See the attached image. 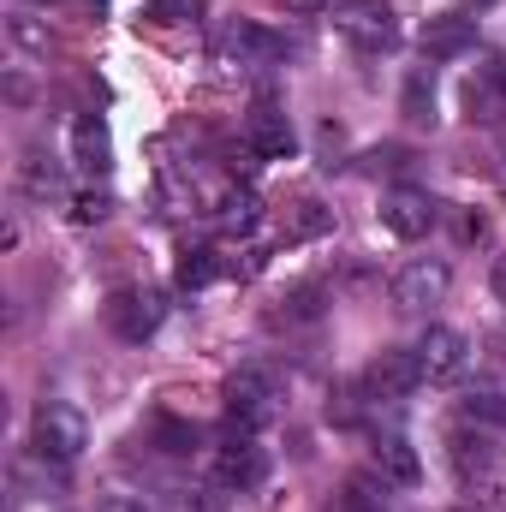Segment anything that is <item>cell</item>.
Instances as JSON below:
<instances>
[{
	"mask_svg": "<svg viewBox=\"0 0 506 512\" xmlns=\"http://www.w3.org/2000/svg\"><path fill=\"white\" fill-rule=\"evenodd\" d=\"M453 465H459L465 477H471V471L483 477V471H489V447H483V435H477V441H471V435H453Z\"/></svg>",
	"mask_w": 506,
	"mask_h": 512,
	"instance_id": "25",
	"label": "cell"
},
{
	"mask_svg": "<svg viewBox=\"0 0 506 512\" xmlns=\"http://www.w3.org/2000/svg\"><path fill=\"white\" fill-rule=\"evenodd\" d=\"M465 423H477V429H506V393L501 387L465 393Z\"/></svg>",
	"mask_w": 506,
	"mask_h": 512,
	"instance_id": "20",
	"label": "cell"
},
{
	"mask_svg": "<svg viewBox=\"0 0 506 512\" xmlns=\"http://www.w3.org/2000/svg\"><path fill=\"white\" fill-rule=\"evenodd\" d=\"M96 512H149V507H143L137 495H120V489H108V495L96 501Z\"/></svg>",
	"mask_w": 506,
	"mask_h": 512,
	"instance_id": "27",
	"label": "cell"
},
{
	"mask_svg": "<svg viewBox=\"0 0 506 512\" xmlns=\"http://www.w3.org/2000/svg\"><path fill=\"white\" fill-rule=\"evenodd\" d=\"M245 143H251V155H262V161H286L298 149V131H292V120L274 102H256L251 120H245Z\"/></svg>",
	"mask_w": 506,
	"mask_h": 512,
	"instance_id": "11",
	"label": "cell"
},
{
	"mask_svg": "<svg viewBox=\"0 0 506 512\" xmlns=\"http://www.w3.org/2000/svg\"><path fill=\"white\" fill-rule=\"evenodd\" d=\"M435 221H441V203H435L429 191H417V185H399V191L381 197V227H387L393 239H423Z\"/></svg>",
	"mask_w": 506,
	"mask_h": 512,
	"instance_id": "7",
	"label": "cell"
},
{
	"mask_svg": "<svg viewBox=\"0 0 506 512\" xmlns=\"http://www.w3.org/2000/svg\"><path fill=\"white\" fill-rule=\"evenodd\" d=\"M298 12H322V6H334V0H292Z\"/></svg>",
	"mask_w": 506,
	"mask_h": 512,
	"instance_id": "30",
	"label": "cell"
},
{
	"mask_svg": "<svg viewBox=\"0 0 506 512\" xmlns=\"http://www.w3.org/2000/svg\"><path fill=\"white\" fill-rule=\"evenodd\" d=\"M36 6H48V0H36Z\"/></svg>",
	"mask_w": 506,
	"mask_h": 512,
	"instance_id": "32",
	"label": "cell"
},
{
	"mask_svg": "<svg viewBox=\"0 0 506 512\" xmlns=\"http://www.w3.org/2000/svg\"><path fill=\"white\" fill-rule=\"evenodd\" d=\"M262 477H268V453L256 447L251 429H239V435H227V441L215 447V483H221V489H239V495H245Z\"/></svg>",
	"mask_w": 506,
	"mask_h": 512,
	"instance_id": "6",
	"label": "cell"
},
{
	"mask_svg": "<svg viewBox=\"0 0 506 512\" xmlns=\"http://www.w3.org/2000/svg\"><path fill=\"white\" fill-rule=\"evenodd\" d=\"M72 6H78L84 18H102V12H108V0H72Z\"/></svg>",
	"mask_w": 506,
	"mask_h": 512,
	"instance_id": "29",
	"label": "cell"
},
{
	"mask_svg": "<svg viewBox=\"0 0 506 512\" xmlns=\"http://www.w3.org/2000/svg\"><path fill=\"white\" fill-rule=\"evenodd\" d=\"M477 6H489V0H477Z\"/></svg>",
	"mask_w": 506,
	"mask_h": 512,
	"instance_id": "31",
	"label": "cell"
},
{
	"mask_svg": "<svg viewBox=\"0 0 506 512\" xmlns=\"http://www.w3.org/2000/svg\"><path fill=\"white\" fill-rule=\"evenodd\" d=\"M108 215H114V197L108 191H96V185L90 191H72V221L78 227H102Z\"/></svg>",
	"mask_w": 506,
	"mask_h": 512,
	"instance_id": "21",
	"label": "cell"
},
{
	"mask_svg": "<svg viewBox=\"0 0 506 512\" xmlns=\"http://www.w3.org/2000/svg\"><path fill=\"white\" fill-rule=\"evenodd\" d=\"M155 441H161V453H191L197 447V429L191 423H173V417H155Z\"/></svg>",
	"mask_w": 506,
	"mask_h": 512,
	"instance_id": "24",
	"label": "cell"
},
{
	"mask_svg": "<svg viewBox=\"0 0 506 512\" xmlns=\"http://www.w3.org/2000/svg\"><path fill=\"white\" fill-rule=\"evenodd\" d=\"M334 30L358 54H393L399 48V12H393V0H346V6H334Z\"/></svg>",
	"mask_w": 506,
	"mask_h": 512,
	"instance_id": "1",
	"label": "cell"
},
{
	"mask_svg": "<svg viewBox=\"0 0 506 512\" xmlns=\"http://www.w3.org/2000/svg\"><path fill=\"white\" fill-rule=\"evenodd\" d=\"M370 465H376V477H387L393 489H417L423 483V459H417V447L405 435H376Z\"/></svg>",
	"mask_w": 506,
	"mask_h": 512,
	"instance_id": "13",
	"label": "cell"
},
{
	"mask_svg": "<svg viewBox=\"0 0 506 512\" xmlns=\"http://www.w3.org/2000/svg\"><path fill=\"white\" fill-rule=\"evenodd\" d=\"M417 42H423V60H459V54L477 48V18H465V12H435V18H423Z\"/></svg>",
	"mask_w": 506,
	"mask_h": 512,
	"instance_id": "9",
	"label": "cell"
},
{
	"mask_svg": "<svg viewBox=\"0 0 506 512\" xmlns=\"http://www.w3.org/2000/svg\"><path fill=\"white\" fill-rule=\"evenodd\" d=\"M411 352H417L423 382H459V376H465V364H471V340H465L459 328H441V322H435Z\"/></svg>",
	"mask_w": 506,
	"mask_h": 512,
	"instance_id": "5",
	"label": "cell"
},
{
	"mask_svg": "<svg viewBox=\"0 0 506 512\" xmlns=\"http://www.w3.org/2000/svg\"><path fill=\"white\" fill-rule=\"evenodd\" d=\"M30 447H36L42 459H54V465H72V459L90 447V423H84V411L48 399V405L30 417Z\"/></svg>",
	"mask_w": 506,
	"mask_h": 512,
	"instance_id": "2",
	"label": "cell"
},
{
	"mask_svg": "<svg viewBox=\"0 0 506 512\" xmlns=\"http://www.w3.org/2000/svg\"><path fill=\"white\" fill-rule=\"evenodd\" d=\"M328 512H387V477H376V471L346 477V489L334 495V507Z\"/></svg>",
	"mask_w": 506,
	"mask_h": 512,
	"instance_id": "17",
	"label": "cell"
},
{
	"mask_svg": "<svg viewBox=\"0 0 506 512\" xmlns=\"http://www.w3.org/2000/svg\"><path fill=\"white\" fill-rule=\"evenodd\" d=\"M447 286H453L447 262H435V256H417V262H405V268L393 274V304L417 316V310L441 304V298H447Z\"/></svg>",
	"mask_w": 506,
	"mask_h": 512,
	"instance_id": "8",
	"label": "cell"
},
{
	"mask_svg": "<svg viewBox=\"0 0 506 512\" xmlns=\"http://www.w3.org/2000/svg\"><path fill=\"white\" fill-rule=\"evenodd\" d=\"M274 411H280V387L268 370H239L233 382H227V417H233V429H262V423H274Z\"/></svg>",
	"mask_w": 506,
	"mask_h": 512,
	"instance_id": "4",
	"label": "cell"
},
{
	"mask_svg": "<svg viewBox=\"0 0 506 512\" xmlns=\"http://www.w3.org/2000/svg\"><path fill=\"white\" fill-rule=\"evenodd\" d=\"M215 274H221V256L209 251V245H185L179 262H173V286H179V292H203Z\"/></svg>",
	"mask_w": 506,
	"mask_h": 512,
	"instance_id": "18",
	"label": "cell"
},
{
	"mask_svg": "<svg viewBox=\"0 0 506 512\" xmlns=\"http://www.w3.org/2000/svg\"><path fill=\"white\" fill-rule=\"evenodd\" d=\"M215 221H221L227 233H251L256 221H262L256 191H221V197H215Z\"/></svg>",
	"mask_w": 506,
	"mask_h": 512,
	"instance_id": "19",
	"label": "cell"
},
{
	"mask_svg": "<svg viewBox=\"0 0 506 512\" xmlns=\"http://www.w3.org/2000/svg\"><path fill=\"white\" fill-rule=\"evenodd\" d=\"M161 322H167V298H161L155 286H126V292L108 298V328H114L120 340H131V346H143Z\"/></svg>",
	"mask_w": 506,
	"mask_h": 512,
	"instance_id": "3",
	"label": "cell"
},
{
	"mask_svg": "<svg viewBox=\"0 0 506 512\" xmlns=\"http://www.w3.org/2000/svg\"><path fill=\"white\" fill-rule=\"evenodd\" d=\"M417 387H423L417 352H399V346H393V352H381L376 364L364 370V393H370V399H387V405H393V399H405V393H417Z\"/></svg>",
	"mask_w": 506,
	"mask_h": 512,
	"instance_id": "10",
	"label": "cell"
},
{
	"mask_svg": "<svg viewBox=\"0 0 506 512\" xmlns=\"http://www.w3.org/2000/svg\"><path fill=\"white\" fill-rule=\"evenodd\" d=\"M221 60H233V66H268V60H280V36L239 18V24L221 30Z\"/></svg>",
	"mask_w": 506,
	"mask_h": 512,
	"instance_id": "12",
	"label": "cell"
},
{
	"mask_svg": "<svg viewBox=\"0 0 506 512\" xmlns=\"http://www.w3.org/2000/svg\"><path fill=\"white\" fill-rule=\"evenodd\" d=\"M334 227V215L322 209V203H298V215L286 221V239H316V233H328Z\"/></svg>",
	"mask_w": 506,
	"mask_h": 512,
	"instance_id": "23",
	"label": "cell"
},
{
	"mask_svg": "<svg viewBox=\"0 0 506 512\" xmlns=\"http://www.w3.org/2000/svg\"><path fill=\"white\" fill-rule=\"evenodd\" d=\"M399 114H405L411 126H435V66H429V60L405 72V90H399Z\"/></svg>",
	"mask_w": 506,
	"mask_h": 512,
	"instance_id": "16",
	"label": "cell"
},
{
	"mask_svg": "<svg viewBox=\"0 0 506 512\" xmlns=\"http://www.w3.org/2000/svg\"><path fill=\"white\" fill-rule=\"evenodd\" d=\"M149 18L155 24H197L203 18V0H149Z\"/></svg>",
	"mask_w": 506,
	"mask_h": 512,
	"instance_id": "26",
	"label": "cell"
},
{
	"mask_svg": "<svg viewBox=\"0 0 506 512\" xmlns=\"http://www.w3.org/2000/svg\"><path fill=\"white\" fill-rule=\"evenodd\" d=\"M24 191H30V197H60V191H66V179H60V167H54V161H42V155H36V161H24Z\"/></svg>",
	"mask_w": 506,
	"mask_h": 512,
	"instance_id": "22",
	"label": "cell"
},
{
	"mask_svg": "<svg viewBox=\"0 0 506 512\" xmlns=\"http://www.w3.org/2000/svg\"><path fill=\"white\" fill-rule=\"evenodd\" d=\"M501 96H506V66L501 60L477 66L471 84H465V108H471V120H495V114H501Z\"/></svg>",
	"mask_w": 506,
	"mask_h": 512,
	"instance_id": "15",
	"label": "cell"
},
{
	"mask_svg": "<svg viewBox=\"0 0 506 512\" xmlns=\"http://www.w3.org/2000/svg\"><path fill=\"white\" fill-rule=\"evenodd\" d=\"M489 286H495V298L506 304V256H495V274H489Z\"/></svg>",
	"mask_w": 506,
	"mask_h": 512,
	"instance_id": "28",
	"label": "cell"
},
{
	"mask_svg": "<svg viewBox=\"0 0 506 512\" xmlns=\"http://www.w3.org/2000/svg\"><path fill=\"white\" fill-rule=\"evenodd\" d=\"M72 161H78L90 179H102V173L114 167V137H108V126H102L96 114H84V120L72 126Z\"/></svg>",
	"mask_w": 506,
	"mask_h": 512,
	"instance_id": "14",
	"label": "cell"
}]
</instances>
